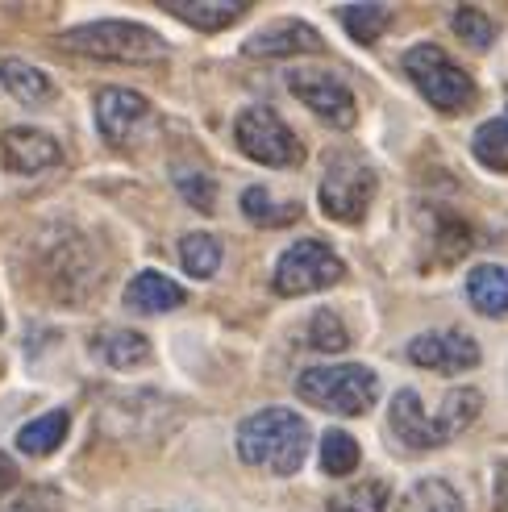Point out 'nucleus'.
I'll use <instances>...</instances> for the list:
<instances>
[{
  "label": "nucleus",
  "mask_w": 508,
  "mask_h": 512,
  "mask_svg": "<svg viewBox=\"0 0 508 512\" xmlns=\"http://www.w3.org/2000/svg\"><path fill=\"white\" fill-rule=\"evenodd\" d=\"M180 263H184V271L196 275V279L217 275V267H221V242L209 238V234H188V238L180 242Z\"/></svg>",
  "instance_id": "24"
},
{
  "label": "nucleus",
  "mask_w": 508,
  "mask_h": 512,
  "mask_svg": "<svg viewBox=\"0 0 508 512\" xmlns=\"http://www.w3.org/2000/svg\"><path fill=\"white\" fill-rule=\"evenodd\" d=\"M454 34H459L467 46H492L496 42V25H492V17L488 13H479V9H471V5H463V9H454Z\"/></svg>",
  "instance_id": "28"
},
{
  "label": "nucleus",
  "mask_w": 508,
  "mask_h": 512,
  "mask_svg": "<svg viewBox=\"0 0 508 512\" xmlns=\"http://www.w3.org/2000/svg\"><path fill=\"white\" fill-rule=\"evenodd\" d=\"M5 512H63V504L55 488H25L21 496H13Z\"/></svg>",
  "instance_id": "30"
},
{
  "label": "nucleus",
  "mask_w": 508,
  "mask_h": 512,
  "mask_svg": "<svg viewBox=\"0 0 508 512\" xmlns=\"http://www.w3.org/2000/svg\"><path fill=\"white\" fill-rule=\"evenodd\" d=\"M467 300L475 304V313L484 317H504L508 313V267L484 263L467 275Z\"/></svg>",
  "instance_id": "17"
},
{
  "label": "nucleus",
  "mask_w": 508,
  "mask_h": 512,
  "mask_svg": "<svg viewBox=\"0 0 508 512\" xmlns=\"http://www.w3.org/2000/svg\"><path fill=\"white\" fill-rule=\"evenodd\" d=\"M338 17H342L346 34L354 42H375L392 25V9L388 5H346Z\"/></svg>",
  "instance_id": "23"
},
{
  "label": "nucleus",
  "mask_w": 508,
  "mask_h": 512,
  "mask_svg": "<svg viewBox=\"0 0 508 512\" xmlns=\"http://www.w3.org/2000/svg\"><path fill=\"white\" fill-rule=\"evenodd\" d=\"M180 304H184V288L175 284V279L159 275V271H142V275L130 279V288H125V309L130 313L155 317V313L180 309Z\"/></svg>",
  "instance_id": "14"
},
{
  "label": "nucleus",
  "mask_w": 508,
  "mask_h": 512,
  "mask_svg": "<svg viewBox=\"0 0 508 512\" xmlns=\"http://www.w3.org/2000/svg\"><path fill=\"white\" fill-rule=\"evenodd\" d=\"M242 213L254 221V225H267V229H279L300 217V204H275L267 188H246L242 192Z\"/></svg>",
  "instance_id": "22"
},
{
  "label": "nucleus",
  "mask_w": 508,
  "mask_h": 512,
  "mask_svg": "<svg viewBox=\"0 0 508 512\" xmlns=\"http://www.w3.org/2000/svg\"><path fill=\"white\" fill-rule=\"evenodd\" d=\"M404 71H409V80L421 88L429 105L442 113H463L475 105L471 75L459 63H450V55L438 46H413L409 55H404Z\"/></svg>",
  "instance_id": "5"
},
{
  "label": "nucleus",
  "mask_w": 508,
  "mask_h": 512,
  "mask_svg": "<svg viewBox=\"0 0 508 512\" xmlns=\"http://www.w3.org/2000/svg\"><path fill=\"white\" fill-rule=\"evenodd\" d=\"M492 504H496V512H508V458L496 467V479H492Z\"/></svg>",
  "instance_id": "31"
},
{
  "label": "nucleus",
  "mask_w": 508,
  "mask_h": 512,
  "mask_svg": "<svg viewBox=\"0 0 508 512\" xmlns=\"http://www.w3.org/2000/svg\"><path fill=\"white\" fill-rule=\"evenodd\" d=\"M346 275L342 259L325 242L304 238L296 246H288L275 263V292L279 296H304V292H321L329 284H338Z\"/></svg>",
  "instance_id": "8"
},
{
  "label": "nucleus",
  "mask_w": 508,
  "mask_h": 512,
  "mask_svg": "<svg viewBox=\"0 0 508 512\" xmlns=\"http://www.w3.org/2000/svg\"><path fill=\"white\" fill-rule=\"evenodd\" d=\"M67 413H46V417H34L30 425H21L17 433V450L21 454H50V450H59L63 438H67Z\"/></svg>",
  "instance_id": "20"
},
{
  "label": "nucleus",
  "mask_w": 508,
  "mask_h": 512,
  "mask_svg": "<svg viewBox=\"0 0 508 512\" xmlns=\"http://www.w3.org/2000/svg\"><path fill=\"white\" fill-rule=\"evenodd\" d=\"M59 46L105 63H155L167 55V42L138 21H92L80 30H67Z\"/></svg>",
  "instance_id": "3"
},
{
  "label": "nucleus",
  "mask_w": 508,
  "mask_h": 512,
  "mask_svg": "<svg viewBox=\"0 0 508 512\" xmlns=\"http://www.w3.org/2000/svg\"><path fill=\"white\" fill-rule=\"evenodd\" d=\"M150 105L130 92V88H100L96 92V125H100V138L109 146H130L134 134L146 125Z\"/></svg>",
  "instance_id": "11"
},
{
  "label": "nucleus",
  "mask_w": 508,
  "mask_h": 512,
  "mask_svg": "<svg viewBox=\"0 0 508 512\" xmlns=\"http://www.w3.org/2000/svg\"><path fill=\"white\" fill-rule=\"evenodd\" d=\"M409 363L438 375H463L479 367V346L463 329H434V334H421L409 342Z\"/></svg>",
  "instance_id": "10"
},
{
  "label": "nucleus",
  "mask_w": 508,
  "mask_h": 512,
  "mask_svg": "<svg viewBox=\"0 0 508 512\" xmlns=\"http://www.w3.org/2000/svg\"><path fill=\"white\" fill-rule=\"evenodd\" d=\"M375 200V171L354 159V155H334L325 167L321 179V209L325 217L346 221V225H359Z\"/></svg>",
  "instance_id": "7"
},
{
  "label": "nucleus",
  "mask_w": 508,
  "mask_h": 512,
  "mask_svg": "<svg viewBox=\"0 0 508 512\" xmlns=\"http://www.w3.org/2000/svg\"><path fill=\"white\" fill-rule=\"evenodd\" d=\"M384 508H388V488L379 479L354 483V488L329 496V512H384Z\"/></svg>",
  "instance_id": "25"
},
{
  "label": "nucleus",
  "mask_w": 508,
  "mask_h": 512,
  "mask_svg": "<svg viewBox=\"0 0 508 512\" xmlns=\"http://www.w3.org/2000/svg\"><path fill=\"white\" fill-rule=\"evenodd\" d=\"M234 134H238V146L246 150V159L263 163V167H300L304 163L300 138L284 125V117L267 105H254V109L238 113Z\"/></svg>",
  "instance_id": "6"
},
{
  "label": "nucleus",
  "mask_w": 508,
  "mask_h": 512,
  "mask_svg": "<svg viewBox=\"0 0 508 512\" xmlns=\"http://www.w3.org/2000/svg\"><path fill=\"white\" fill-rule=\"evenodd\" d=\"M321 34L313 30V25L304 21H275L267 25L263 34L246 38V55L250 59H288V55H313V50H321Z\"/></svg>",
  "instance_id": "12"
},
{
  "label": "nucleus",
  "mask_w": 508,
  "mask_h": 512,
  "mask_svg": "<svg viewBox=\"0 0 508 512\" xmlns=\"http://www.w3.org/2000/svg\"><path fill=\"white\" fill-rule=\"evenodd\" d=\"M0 159H5L9 171L34 175V171L55 167L63 159V150L42 130H9V134H0Z\"/></svg>",
  "instance_id": "13"
},
{
  "label": "nucleus",
  "mask_w": 508,
  "mask_h": 512,
  "mask_svg": "<svg viewBox=\"0 0 508 512\" xmlns=\"http://www.w3.org/2000/svg\"><path fill=\"white\" fill-rule=\"evenodd\" d=\"M288 88L296 92L300 105H309L325 125H334V130H350L354 125V96L338 75L300 67V71H288Z\"/></svg>",
  "instance_id": "9"
},
{
  "label": "nucleus",
  "mask_w": 508,
  "mask_h": 512,
  "mask_svg": "<svg viewBox=\"0 0 508 512\" xmlns=\"http://www.w3.org/2000/svg\"><path fill=\"white\" fill-rule=\"evenodd\" d=\"M475 159L492 167V171H508V113L504 117H492L475 130Z\"/></svg>",
  "instance_id": "21"
},
{
  "label": "nucleus",
  "mask_w": 508,
  "mask_h": 512,
  "mask_svg": "<svg viewBox=\"0 0 508 512\" xmlns=\"http://www.w3.org/2000/svg\"><path fill=\"white\" fill-rule=\"evenodd\" d=\"M304 338H309V346L321 350V354H338L350 342L346 325L338 321V313H329V309H321V313L309 317V334H304Z\"/></svg>",
  "instance_id": "27"
},
{
  "label": "nucleus",
  "mask_w": 508,
  "mask_h": 512,
  "mask_svg": "<svg viewBox=\"0 0 508 512\" xmlns=\"http://www.w3.org/2000/svg\"><path fill=\"white\" fill-rule=\"evenodd\" d=\"M175 184H180V192H184L188 204H196L200 213H213L217 188H213V179H209V175H200V171H175Z\"/></svg>",
  "instance_id": "29"
},
{
  "label": "nucleus",
  "mask_w": 508,
  "mask_h": 512,
  "mask_svg": "<svg viewBox=\"0 0 508 512\" xmlns=\"http://www.w3.org/2000/svg\"><path fill=\"white\" fill-rule=\"evenodd\" d=\"M13 488H17V467H13L9 454H0V500H5Z\"/></svg>",
  "instance_id": "32"
},
{
  "label": "nucleus",
  "mask_w": 508,
  "mask_h": 512,
  "mask_svg": "<svg viewBox=\"0 0 508 512\" xmlns=\"http://www.w3.org/2000/svg\"><path fill=\"white\" fill-rule=\"evenodd\" d=\"M479 408H484V396L475 388H459L442 400V408L434 417H429L421 408V396L413 388H400L392 396V408H388V425L404 446L434 450V446H446L450 438H459V433L479 417Z\"/></svg>",
  "instance_id": "1"
},
{
  "label": "nucleus",
  "mask_w": 508,
  "mask_h": 512,
  "mask_svg": "<svg viewBox=\"0 0 508 512\" xmlns=\"http://www.w3.org/2000/svg\"><path fill=\"white\" fill-rule=\"evenodd\" d=\"M92 354L113 371H134L150 358V342L134 329H105L92 338Z\"/></svg>",
  "instance_id": "16"
},
{
  "label": "nucleus",
  "mask_w": 508,
  "mask_h": 512,
  "mask_svg": "<svg viewBox=\"0 0 508 512\" xmlns=\"http://www.w3.org/2000/svg\"><path fill=\"white\" fill-rule=\"evenodd\" d=\"M300 400H309L321 413L334 417H359L379 400V379L375 371L359 367V363H338V367H313L304 371L296 383Z\"/></svg>",
  "instance_id": "4"
},
{
  "label": "nucleus",
  "mask_w": 508,
  "mask_h": 512,
  "mask_svg": "<svg viewBox=\"0 0 508 512\" xmlns=\"http://www.w3.org/2000/svg\"><path fill=\"white\" fill-rule=\"evenodd\" d=\"M396 512H463V500L446 479H421L404 492Z\"/></svg>",
  "instance_id": "19"
},
{
  "label": "nucleus",
  "mask_w": 508,
  "mask_h": 512,
  "mask_svg": "<svg viewBox=\"0 0 508 512\" xmlns=\"http://www.w3.org/2000/svg\"><path fill=\"white\" fill-rule=\"evenodd\" d=\"M238 454L259 471L292 475L309 458V425L292 408H263L238 425Z\"/></svg>",
  "instance_id": "2"
},
{
  "label": "nucleus",
  "mask_w": 508,
  "mask_h": 512,
  "mask_svg": "<svg viewBox=\"0 0 508 512\" xmlns=\"http://www.w3.org/2000/svg\"><path fill=\"white\" fill-rule=\"evenodd\" d=\"M163 9H167L171 17L196 25V30L217 34V30L234 25V21L246 13V0H167Z\"/></svg>",
  "instance_id": "15"
},
{
  "label": "nucleus",
  "mask_w": 508,
  "mask_h": 512,
  "mask_svg": "<svg viewBox=\"0 0 508 512\" xmlns=\"http://www.w3.org/2000/svg\"><path fill=\"white\" fill-rule=\"evenodd\" d=\"M321 467H325V475H350L359 467V442L342 429H329L321 438Z\"/></svg>",
  "instance_id": "26"
},
{
  "label": "nucleus",
  "mask_w": 508,
  "mask_h": 512,
  "mask_svg": "<svg viewBox=\"0 0 508 512\" xmlns=\"http://www.w3.org/2000/svg\"><path fill=\"white\" fill-rule=\"evenodd\" d=\"M0 88H5L17 105H46V100L55 96V84L46 80V71L21 63V59L0 63Z\"/></svg>",
  "instance_id": "18"
}]
</instances>
